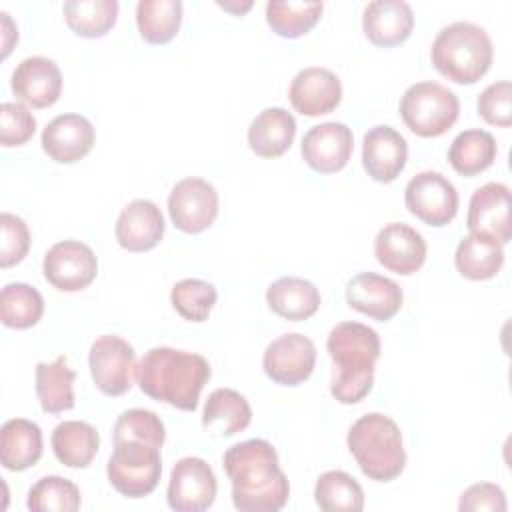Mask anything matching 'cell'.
I'll use <instances>...</instances> for the list:
<instances>
[{
	"mask_svg": "<svg viewBox=\"0 0 512 512\" xmlns=\"http://www.w3.org/2000/svg\"><path fill=\"white\" fill-rule=\"evenodd\" d=\"M498 154L496 140L490 132L480 128H470L460 132L450 148H448V162L460 176H478L480 172L488 170Z\"/></svg>",
	"mask_w": 512,
	"mask_h": 512,
	"instance_id": "31",
	"label": "cell"
},
{
	"mask_svg": "<svg viewBox=\"0 0 512 512\" xmlns=\"http://www.w3.org/2000/svg\"><path fill=\"white\" fill-rule=\"evenodd\" d=\"M0 266L10 268L20 264L30 250V230L26 222L10 212L0 214Z\"/></svg>",
	"mask_w": 512,
	"mask_h": 512,
	"instance_id": "40",
	"label": "cell"
},
{
	"mask_svg": "<svg viewBox=\"0 0 512 512\" xmlns=\"http://www.w3.org/2000/svg\"><path fill=\"white\" fill-rule=\"evenodd\" d=\"M12 94L26 106L48 108L62 92V74L54 60L44 56L24 58L12 72Z\"/></svg>",
	"mask_w": 512,
	"mask_h": 512,
	"instance_id": "21",
	"label": "cell"
},
{
	"mask_svg": "<svg viewBox=\"0 0 512 512\" xmlns=\"http://www.w3.org/2000/svg\"><path fill=\"white\" fill-rule=\"evenodd\" d=\"M346 444L362 474L376 482L398 478L406 466V450L398 424L380 412L360 416L348 430Z\"/></svg>",
	"mask_w": 512,
	"mask_h": 512,
	"instance_id": "4",
	"label": "cell"
},
{
	"mask_svg": "<svg viewBox=\"0 0 512 512\" xmlns=\"http://www.w3.org/2000/svg\"><path fill=\"white\" fill-rule=\"evenodd\" d=\"M46 282L60 292H80L98 274L94 250L80 240H60L48 248L42 262Z\"/></svg>",
	"mask_w": 512,
	"mask_h": 512,
	"instance_id": "10",
	"label": "cell"
},
{
	"mask_svg": "<svg viewBox=\"0 0 512 512\" xmlns=\"http://www.w3.org/2000/svg\"><path fill=\"white\" fill-rule=\"evenodd\" d=\"M44 450L42 430L26 418H10L0 428V462L6 470L22 472L34 466Z\"/></svg>",
	"mask_w": 512,
	"mask_h": 512,
	"instance_id": "26",
	"label": "cell"
},
{
	"mask_svg": "<svg viewBox=\"0 0 512 512\" xmlns=\"http://www.w3.org/2000/svg\"><path fill=\"white\" fill-rule=\"evenodd\" d=\"M314 500L324 512H360L364 508V490L348 472L328 470L316 480Z\"/></svg>",
	"mask_w": 512,
	"mask_h": 512,
	"instance_id": "35",
	"label": "cell"
},
{
	"mask_svg": "<svg viewBox=\"0 0 512 512\" xmlns=\"http://www.w3.org/2000/svg\"><path fill=\"white\" fill-rule=\"evenodd\" d=\"M326 350L334 362L330 394L340 404L362 402L374 384V368L380 358V336L360 322L336 324L326 340Z\"/></svg>",
	"mask_w": 512,
	"mask_h": 512,
	"instance_id": "3",
	"label": "cell"
},
{
	"mask_svg": "<svg viewBox=\"0 0 512 512\" xmlns=\"http://www.w3.org/2000/svg\"><path fill=\"white\" fill-rule=\"evenodd\" d=\"M2 16V30H4V42H2V46H4V52H2V56L6 58L8 54H10V50H12V40H8V36H12L14 40H18V30L14 28V24H12V20H10V16L6 14V12H2L0 14Z\"/></svg>",
	"mask_w": 512,
	"mask_h": 512,
	"instance_id": "44",
	"label": "cell"
},
{
	"mask_svg": "<svg viewBox=\"0 0 512 512\" xmlns=\"http://www.w3.org/2000/svg\"><path fill=\"white\" fill-rule=\"evenodd\" d=\"M32 512H74L80 508V490L62 476H44L30 490L26 500Z\"/></svg>",
	"mask_w": 512,
	"mask_h": 512,
	"instance_id": "37",
	"label": "cell"
},
{
	"mask_svg": "<svg viewBox=\"0 0 512 512\" xmlns=\"http://www.w3.org/2000/svg\"><path fill=\"white\" fill-rule=\"evenodd\" d=\"M316 366L314 342L298 332L282 334L272 340L262 356L264 374L280 386H298L306 382Z\"/></svg>",
	"mask_w": 512,
	"mask_h": 512,
	"instance_id": "13",
	"label": "cell"
},
{
	"mask_svg": "<svg viewBox=\"0 0 512 512\" xmlns=\"http://www.w3.org/2000/svg\"><path fill=\"white\" fill-rule=\"evenodd\" d=\"M354 148L352 130L344 122H322L312 126L300 142L304 162L318 174L340 172Z\"/></svg>",
	"mask_w": 512,
	"mask_h": 512,
	"instance_id": "14",
	"label": "cell"
},
{
	"mask_svg": "<svg viewBox=\"0 0 512 512\" xmlns=\"http://www.w3.org/2000/svg\"><path fill=\"white\" fill-rule=\"evenodd\" d=\"M88 366L94 386L112 398L126 394L138 372L132 344L116 334H104L92 342Z\"/></svg>",
	"mask_w": 512,
	"mask_h": 512,
	"instance_id": "8",
	"label": "cell"
},
{
	"mask_svg": "<svg viewBox=\"0 0 512 512\" xmlns=\"http://www.w3.org/2000/svg\"><path fill=\"white\" fill-rule=\"evenodd\" d=\"M76 372L70 368L66 356H58L54 362L36 364V396L40 408L46 414H60L72 410Z\"/></svg>",
	"mask_w": 512,
	"mask_h": 512,
	"instance_id": "29",
	"label": "cell"
},
{
	"mask_svg": "<svg viewBox=\"0 0 512 512\" xmlns=\"http://www.w3.org/2000/svg\"><path fill=\"white\" fill-rule=\"evenodd\" d=\"M458 190L440 172L424 170L404 188V204L412 216L428 226H448L458 214Z\"/></svg>",
	"mask_w": 512,
	"mask_h": 512,
	"instance_id": "9",
	"label": "cell"
},
{
	"mask_svg": "<svg viewBox=\"0 0 512 512\" xmlns=\"http://www.w3.org/2000/svg\"><path fill=\"white\" fill-rule=\"evenodd\" d=\"M36 132V118L22 102H4L0 106V142L2 146H22Z\"/></svg>",
	"mask_w": 512,
	"mask_h": 512,
	"instance_id": "41",
	"label": "cell"
},
{
	"mask_svg": "<svg viewBox=\"0 0 512 512\" xmlns=\"http://www.w3.org/2000/svg\"><path fill=\"white\" fill-rule=\"evenodd\" d=\"M296 136L294 116L280 106L264 108L248 126V146L260 158H278Z\"/></svg>",
	"mask_w": 512,
	"mask_h": 512,
	"instance_id": "24",
	"label": "cell"
},
{
	"mask_svg": "<svg viewBox=\"0 0 512 512\" xmlns=\"http://www.w3.org/2000/svg\"><path fill=\"white\" fill-rule=\"evenodd\" d=\"M116 0H68L62 6L68 28L82 38L106 36L118 20Z\"/></svg>",
	"mask_w": 512,
	"mask_h": 512,
	"instance_id": "32",
	"label": "cell"
},
{
	"mask_svg": "<svg viewBox=\"0 0 512 512\" xmlns=\"http://www.w3.org/2000/svg\"><path fill=\"white\" fill-rule=\"evenodd\" d=\"M266 304L276 316L290 322H302L318 312L320 292L310 280L282 276L268 286Z\"/></svg>",
	"mask_w": 512,
	"mask_h": 512,
	"instance_id": "25",
	"label": "cell"
},
{
	"mask_svg": "<svg viewBox=\"0 0 512 512\" xmlns=\"http://www.w3.org/2000/svg\"><path fill=\"white\" fill-rule=\"evenodd\" d=\"M222 466L232 484V504L240 512H278L290 498V484L274 446L250 438L230 446Z\"/></svg>",
	"mask_w": 512,
	"mask_h": 512,
	"instance_id": "1",
	"label": "cell"
},
{
	"mask_svg": "<svg viewBox=\"0 0 512 512\" xmlns=\"http://www.w3.org/2000/svg\"><path fill=\"white\" fill-rule=\"evenodd\" d=\"M400 118L410 132L420 138H438L458 120V96L432 80L416 82L400 98Z\"/></svg>",
	"mask_w": 512,
	"mask_h": 512,
	"instance_id": "6",
	"label": "cell"
},
{
	"mask_svg": "<svg viewBox=\"0 0 512 512\" xmlns=\"http://www.w3.org/2000/svg\"><path fill=\"white\" fill-rule=\"evenodd\" d=\"M218 300L216 288L200 278H184L176 282L170 290L172 308L188 322L208 320L214 304Z\"/></svg>",
	"mask_w": 512,
	"mask_h": 512,
	"instance_id": "38",
	"label": "cell"
},
{
	"mask_svg": "<svg viewBox=\"0 0 512 512\" xmlns=\"http://www.w3.org/2000/svg\"><path fill=\"white\" fill-rule=\"evenodd\" d=\"M466 226L470 232L486 234L502 246L512 238L510 188L502 182H488L474 190L468 202Z\"/></svg>",
	"mask_w": 512,
	"mask_h": 512,
	"instance_id": "17",
	"label": "cell"
},
{
	"mask_svg": "<svg viewBox=\"0 0 512 512\" xmlns=\"http://www.w3.org/2000/svg\"><path fill=\"white\" fill-rule=\"evenodd\" d=\"M168 214L180 232L200 234L210 228L218 216V192L204 178H182L170 190Z\"/></svg>",
	"mask_w": 512,
	"mask_h": 512,
	"instance_id": "11",
	"label": "cell"
},
{
	"mask_svg": "<svg viewBox=\"0 0 512 512\" xmlns=\"http://www.w3.org/2000/svg\"><path fill=\"white\" fill-rule=\"evenodd\" d=\"M164 216L160 208L146 198L132 200L118 214L114 234L116 242L128 252H148L164 236Z\"/></svg>",
	"mask_w": 512,
	"mask_h": 512,
	"instance_id": "22",
	"label": "cell"
},
{
	"mask_svg": "<svg viewBox=\"0 0 512 512\" xmlns=\"http://www.w3.org/2000/svg\"><path fill=\"white\" fill-rule=\"evenodd\" d=\"M180 0H140L136 4V26L148 44H168L180 30Z\"/></svg>",
	"mask_w": 512,
	"mask_h": 512,
	"instance_id": "33",
	"label": "cell"
},
{
	"mask_svg": "<svg viewBox=\"0 0 512 512\" xmlns=\"http://www.w3.org/2000/svg\"><path fill=\"white\" fill-rule=\"evenodd\" d=\"M112 438H114V442L142 440L156 448H162V444L166 440V428H164V422L160 420V416H156L154 412L144 410V408H132V410L122 412L116 418Z\"/></svg>",
	"mask_w": 512,
	"mask_h": 512,
	"instance_id": "39",
	"label": "cell"
},
{
	"mask_svg": "<svg viewBox=\"0 0 512 512\" xmlns=\"http://www.w3.org/2000/svg\"><path fill=\"white\" fill-rule=\"evenodd\" d=\"M218 6L228 10V12H232V14H236V16H240V14H244V12H248L252 8V2H244L240 6L238 4H230V2H218Z\"/></svg>",
	"mask_w": 512,
	"mask_h": 512,
	"instance_id": "45",
	"label": "cell"
},
{
	"mask_svg": "<svg viewBox=\"0 0 512 512\" xmlns=\"http://www.w3.org/2000/svg\"><path fill=\"white\" fill-rule=\"evenodd\" d=\"M504 264V246L486 234L470 232L454 252V266L460 276L480 282L494 278Z\"/></svg>",
	"mask_w": 512,
	"mask_h": 512,
	"instance_id": "28",
	"label": "cell"
},
{
	"mask_svg": "<svg viewBox=\"0 0 512 512\" xmlns=\"http://www.w3.org/2000/svg\"><path fill=\"white\" fill-rule=\"evenodd\" d=\"M426 252L424 236L404 222L386 224L374 238V256L378 264L400 276L418 272L426 262Z\"/></svg>",
	"mask_w": 512,
	"mask_h": 512,
	"instance_id": "15",
	"label": "cell"
},
{
	"mask_svg": "<svg viewBox=\"0 0 512 512\" xmlns=\"http://www.w3.org/2000/svg\"><path fill=\"white\" fill-rule=\"evenodd\" d=\"M44 314L42 294L26 282H10L0 292V320L6 328L28 330Z\"/></svg>",
	"mask_w": 512,
	"mask_h": 512,
	"instance_id": "34",
	"label": "cell"
},
{
	"mask_svg": "<svg viewBox=\"0 0 512 512\" xmlns=\"http://www.w3.org/2000/svg\"><path fill=\"white\" fill-rule=\"evenodd\" d=\"M110 486L126 498H144L160 482L162 458L160 448L142 440L114 442L106 464Z\"/></svg>",
	"mask_w": 512,
	"mask_h": 512,
	"instance_id": "7",
	"label": "cell"
},
{
	"mask_svg": "<svg viewBox=\"0 0 512 512\" xmlns=\"http://www.w3.org/2000/svg\"><path fill=\"white\" fill-rule=\"evenodd\" d=\"M52 452L68 468H86L100 448L98 430L84 420L60 422L50 438Z\"/></svg>",
	"mask_w": 512,
	"mask_h": 512,
	"instance_id": "30",
	"label": "cell"
},
{
	"mask_svg": "<svg viewBox=\"0 0 512 512\" xmlns=\"http://www.w3.org/2000/svg\"><path fill=\"white\" fill-rule=\"evenodd\" d=\"M252 422L248 400L232 388H216L210 392L202 410V428L218 438L234 436Z\"/></svg>",
	"mask_w": 512,
	"mask_h": 512,
	"instance_id": "27",
	"label": "cell"
},
{
	"mask_svg": "<svg viewBox=\"0 0 512 512\" xmlns=\"http://www.w3.org/2000/svg\"><path fill=\"white\" fill-rule=\"evenodd\" d=\"M408 160V144L404 136L392 126L378 124L364 134L362 166L366 174L380 184L394 182Z\"/></svg>",
	"mask_w": 512,
	"mask_h": 512,
	"instance_id": "19",
	"label": "cell"
},
{
	"mask_svg": "<svg viewBox=\"0 0 512 512\" xmlns=\"http://www.w3.org/2000/svg\"><path fill=\"white\" fill-rule=\"evenodd\" d=\"M292 108L302 116H322L338 108L342 100L340 78L322 66H310L300 70L288 88Z\"/></svg>",
	"mask_w": 512,
	"mask_h": 512,
	"instance_id": "18",
	"label": "cell"
},
{
	"mask_svg": "<svg viewBox=\"0 0 512 512\" xmlns=\"http://www.w3.org/2000/svg\"><path fill=\"white\" fill-rule=\"evenodd\" d=\"M212 368L200 354L170 346L150 348L138 364V386L152 400L184 412L198 408L200 392L208 384Z\"/></svg>",
	"mask_w": 512,
	"mask_h": 512,
	"instance_id": "2",
	"label": "cell"
},
{
	"mask_svg": "<svg viewBox=\"0 0 512 512\" xmlns=\"http://www.w3.org/2000/svg\"><path fill=\"white\" fill-rule=\"evenodd\" d=\"M434 68L454 84H476L492 66L494 48L484 28L474 22L444 26L430 48Z\"/></svg>",
	"mask_w": 512,
	"mask_h": 512,
	"instance_id": "5",
	"label": "cell"
},
{
	"mask_svg": "<svg viewBox=\"0 0 512 512\" xmlns=\"http://www.w3.org/2000/svg\"><path fill=\"white\" fill-rule=\"evenodd\" d=\"M506 494L498 484L492 482H476L468 486L458 502L460 512H506Z\"/></svg>",
	"mask_w": 512,
	"mask_h": 512,
	"instance_id": "43",
	"label": "cell"
},
{
	"mask_svg": "<svg viewBox=\"0 0 512 512\" xmlns=\"http://www.w3.org/2000/svg\"><path fill=\"white\" fill-rule=\"evenodd\" d=\"M216 492L218 482L210 464L202 458L186 456L170 472L166 500L176 512H204L214 504Z\"/></svg>",
	"mask_w": 512,
	"mask_h": 512,
	"instance_id": "12",
	"label": "cell"
},
{
	"mask_svg": "<svg viewBox=\"0 0 512 512\" xmlns=\"http://www.w3.org/2000/svg\"><path fill=\"white\" fill-rule=\"evenodd\" d=\"M346 302L352 310L378 320H392L404 302L402 288L392 280L376 272H360L346 284Z\"/></svg>",
	"mask_w": 512,
	"mask_h": 512,
	"instance_id": "16",
	"label": "cell"
},
{
	"mask_svg": "<svg viewBox=\"0 0 512 512\" xmlns=\"http://www.w3.org/2000/svg\"><path fill=\"white\" fill-rule=\"evenodd\" d=\"M412 28L414 12L404 0H374L362 12V30L380 48H394L406 42Z\"/></svg>",
	"mask_w": 512,
	"mask_h": 512,
	"instance_id": "23",
	"label": "cell"
},
{
	"mask_svg": "<svg viewBox=\"0 0 512 512\" xmlns=\"http://www.w3.org/2000/svg\"><path fill=\"white\" fill-rule=\"evenodd\" d=\"M322 10V2L270 0L266 4V22L282 38H300L318 24Z\"/></svg>",
	"mask_w": 512,
	"mask_h": 512,
	"instance_id": "36",
	"label": "cell"
},
{
	"mask_svg": "<svg viewBox=\"0 0 512 512\" xmlns=\"http://www.w3.org/2000/svg\"><path fill=\"white\" fill-rule=\"evenodd\" d=\"M96 142L92 122L82 114H60L42 130V150L58 164H74L82 160Z\"/></svg>",
	"mask_w": 512,
	"mask_h": 512,
	"instance_id": "20",
	"label": "cell"
},
{
	"mask_svg": "<svg viewBox=\"0 0 512 512\" xmlns=\"http://www.w3.org/2000/svg\"><path fill=\"white\" fill-rule=\"evenodd\" d=\"M478 114L490 126L508 128L512 124V84L508 80L494 82L478 96Z\"/></svg>",
	"mask_w": 512,
	"mask_h": 512,
	"instance_id": "42",
	"label": "cell"
}]
</instances>
